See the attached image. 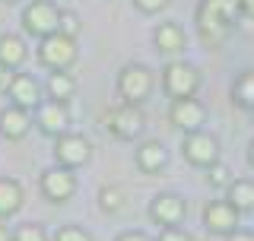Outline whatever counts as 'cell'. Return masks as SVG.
<instances>
[{"mask_svg":"<svg viewBox=\"0 0 254 241\" xmlns=\"http://www.w3.org/2000/svg\"><path fill=\"white\" fill-rule=\"evenodd\" d=\"M76 60H79L76 38L64 35V32L38 38V63H42L45 70H70Z\"/></svg>","mask_w":254,"mask_h":241,"instance_id":"6da1fadb","label":"cell"},{"mask_svg":"<svg viewBox=\"0 0 254 241\" xmlns=\"http://www.w3.org/2000/svg\"><path fill=\"white\" fill-rule=\"evenodd\" d=\"M153 89H156V76L146 63H124L121 67V73H118V95L124 102L143 105L153 95Z\"/></svg>","mask_w":254,"mask_h":241,"instance_id":"7a4b0ae2","label":"cell"},{"mask_svg":"<svg viewBox=\"0 0 254 241\" xmlns=\"http://www.w3.org/2000/svg\"><path fill=\"white\" fill-rule=\"evenodd\" d=\"M200 83H203L200 70L188 60H172L162 70V89L169 99H190V95H197Z\"/></svg>","mask_w":254,"mask_h":241,"instance_id":"3957f363","label":"cell"},{"mask_svg":"<svg viewBox=\"0 0 254 241\" xmlns=\"http://www.w3.org/2000/svg\"><path fill=\"white\" fill-rule=\"evenodd\" d=\"M22 32L32 38H45L61 32V6L51 0H32L22 6Z\"/></svg>","mask_w":254,"mask_h":241,"instance_id":"277c9868","label":"cell"},{"mask_svg":"<svg viewBox=\"0 0 254 241\" xmlns=\"http://www.w3.org/2000/svg\"><path fill=\"white\" fill-rule=\"evenodd\" d=\"M232 26L235 22L229 19L213 0H200V6H197V32H200L203 45L219 48L229 35H232Z\"/></svg>","mask_w":254,"mask_h":241,"instance_id":"5b68a950","label":"cell"},{"mask_svg":"<svg viewBox=\"0 0 254 241\" xmlns=\"http://www.w3.org/2000/svg\"><path fill=\"white\" fill-rule=\"evenodd\" d=\"M105 127L115 140H137L146 130V115L133 102H121L118 108H111L105 115Z\"/></svg>","mask_w":254,"mask_h":241,"instance_id":"8992f818","label":"cell"},{"mask_svg":"<svg viewBox=\"0 0 254 241\" xmlns=\"http://www.w3.org/2000/svg\"><path fill=\"white\" fill-rule=\"evenodd\" d=\"M38 190H42V197L48 200V203L64 206L70 197L76 194V175H73V168H67V165H54V168H48V172H42Z\"/></svg>","mask_w":254,"mask_h":241,"instance_id":"52a82bcc","label":"cell"},{"mask_svg":"<svg viewBox=\"0 0 254 241\" xmlns=\"http://www.w3.org/2000/svg\"><path fill=\"white\" fill-rule=\"evenodd\" d=\"M54 162L58 165H67V168H83L86 162L92 159V143L86 140L83 133H73V130H67V133H61V136H54Z\"/></svg>","mask_w":254,"mask_h":241,"instance_id":"ba28073f","label":"cell"},{"mask_svg":"<svg viewBox=\"0 0 254 241\" xmlns=\"http://www.w3.org/2000/svg\"><path fill=\"white\" fill-rule=\"evenodd\" d=\"M181 152H185V159L190 165L197 168H210L213 162H219V140L213 133L206 130H194V133H185V140H181Z\"/></svg>","mask_w":254,"mask_h":241,"instance_id":"9c48e42d","label":"cell"},{"mask_svg":"<svg viewBox=\"0 0 254 241\" xmlns=\"http://www.w3.org/2000/svg\"><path fill=\"white\" fill-rule=\"evenodd\" d=\"M6 95H10L13 105L26 108V111H35L38 105L45 102V86L38 83L32 73H10V83H6Z\"/></svg>","mask_w":254,"mask_h":241,"instance_id":"30bf717a","label":"cell"},{"mask_svg":"<svg viewBox=\"0 0 254 241\" xmlns=\"http://www.w3.org/2000/svg\"><path fill=\"white\" fill-rule=\"evenodd\" d=\"M169 120L172 127H178L181 133H194V130H203L206 124V105L200 99H172V108H169Z\"/></svg>","mask_w":254,"mask_h":241,"instance_id":"8fae6325","label":"cell"},{"mask_svg":"<svg viewBox=\"0 0 254 241\" xmlns=\"http://www.w3.org/2000/svg\"><path fill=\"white\" fill-rule=\"evenodd\" d=\"M188 216V200L172 194V190H162V194H156L149 200V219L156 222V226H181Z\"/></svg>","mask_w":254,"mask_h":241,"instance_id":"7c38bea8","label":"cell"},{"mask_svg":"<svg viewBox=\"0 0 254 241\" xmlns=\"http://www.w3.org/2000/svg\"><path fill=\"white\" fill-rule=\"evenodd\" d=\"M35 127L42 130L45 136H61L70 130V108L67 102H58V99H45L42 105L35 108Z\"/></svg>","mask_w":254,"mask_h":241,"instance_id":"4fadbf2b","label":"cell"},{"mask_svg":"<svg viewBox=\"0 0 254 241\" xmlns=\"http://www.w3.org/2000/svg\"><path fill=\"white\" fill-rule=\"evenodd\" d=\"M238 213L229 200H210V203L203 206V229L210 232V235H232L238 229Z\"/></svg>","mask_w":254,"mask_h":241,"instance_id":"5bb4252c","label":"cell"},{"mask_svg":"<svg viewBox=\"0 0 254 241\" xmlns=\"http://www.w3.org/2000/svg\"><path fill=\"white\" fill-rule=\"evenodd\" d=\"M29 130H32V115L26 108L13 105V102L6 108H0V136H3V140H10V143L26 140Z\"/></svg>","mask_w":254,"mask_h":241,"instance_id":"9a60e30c","label":"cell"},{"mask_svg":"<svg viewBox=\"0 0 254 241\" xmlns=\"http://www.w3.org/2000/svg\"><path fill=\"white\" fill-rule=\"evenodd\" d=\"M26 58H29L26 38L16 32H3L0 35V73H16L26 63Z\"/></svg>","mask_w":254,"mask_h":241,"instance_id":"2e32d148","label":"cell"},{"mask_svg":"<svg viewBox=\"0 0 254 241\" xmlns=\"http://www.w3.org/2000/svg\"><path fill=\"white\" fill-rule=\"evenodd\" d=\"M153 45L159 48L162 54H178L188 48V32L178 26V22H159L153 29Z\"/></svg>","mask_w":254,"mask_h":241,"instance_id":"e0dca14e","label":"cell"},{"mask_svg":"<svg viewBox=\"0 0 254 241\" xmlns=\"http://www.w3.org/2000/svg\"><path fill=\"white\" fill-rule=\"evenodd\" d=\"M165 165H169V149H165L162 143H159V140L140 143V149H137V168H140L143 175H159Z\"/></svg>","mask_w":254,"mask_h":241,"instance_id":"ac0fdd59","label":"cell"},{"mask_svg":"<svg viewBox=\"0 0 254 241\" xmlns=\"http://www.w3.org/2000/svg\"><path fill=\"white\" fill-rule=\"evenodd\" d=\"M26 203V190L16 178H0V219H10L22 210Z\"/></svg>","mask_w":254,"mask_h":241,"instance_id":"d6986e66","label":"cell"},{"mask_svg":"<svg viewBox=\"0 0 254 241\" xmlns=\"http://www.w3.org/2000/svg\"><path fill=\"white\" fill-rule=\"evenodd\" d=\"M76 95V79L67 70H51L45 79V99H58V102H70Z\"/></svg>","mask_w":254,"mask_h":241,"instance_id":"ffe728a7","label":"cell"},{"mask_svg":"<svg viewBox=\"0 0 254 241\" xmlns=\"http://www.w3.org/2000/svg\"><path fill=\"white\" fill-rule=\"evenodd\" d=\"M226 200L238 213H254V181L251 178H235L226 187Z\"/></svg>","mask_w":254,"mask_h":241,"instance_id":"44dd1931","label":"cell"},{"mask_svg":"<svg viewBox=\"0 0 254 241\" xmlns=\"http://www.w3.org/2000/svg\"><path fill=\"white\" fill-rule=\"evenodd\" d=\"M232 102L245 111H254V67L242 70L232 83Z\"/></svg>","mask_w":254,"mask_h":241,"instance_id":"7402d4cb","label":"cell"},{"mask_svg":"<svg viewBox=\"0 0 254 241\" xmlns=\"http://www.w3.org/2000/svg\"><path fill=\"white\" fill-rule=\"evenodd\" d=\"M13 241H51V235L42 222H22L13 229Z\"/></svg>","mask_w":254,"mask_h":241,"instance_id":"603a6c76","label":"cell"},{"mask_svg":"<svg viewBox=\"0 0 254 241\" xmlns=\"http://www.w3.org/2000/svg\"><path fill=\"white\" fill-rule=\"evenodd\" d=\"M206 181H210V187H229L235 178H232V168L226 162H213L206 168Z\"/></svg>","mask_w":254,"mask_h":241,"instance_id":"cb8c5ba5","label":"cell"},{"mask_svg":"<svg viewBox=\"0 0 254 241\" xmlns=\"http://www.w3.org/2000/svg\"><path fill=\"white\" fill-rule=\"evenodd\" d=\"M124 206V194L118 187H102L99 190V210L102 213H118Z\"/></svg>","mask_w":254,"mask_h":241,"instance_id":"d4e9b609","label":"cell"},{"mask_svg":"<svg viewBox=\"0 0 254 241\" xmlns=\"http://www.w3.org/2000/svg\"><path fill=\"white\" fill-rule=\"evenodd\" d=\"M51 241H92V235L83 226H61L51 235Z\"/></svg>","mask_w":254,"mask_h":241,"instance_id":"484cf974","label":"cell"},{"mask_svg":"<svg viewBox=\"0 0 254 241\" xmlns=\"http://www.w3.org/2000/svg\"><path fill=\"white\" fill-rule=\"evenodd\" d=\"M79 29H83V22H79V16H76L73 10H61V32H64V35L76 38V35H79Z\"/></svg>","mask_w":254,"mask_h":241,"instance_id":"4316f807","label":"cell"},{"mask_svg":"<svg viewBox=\"0 0 254 241\" xmlns=\"http://www.w3.org/2000/svg\"><path fill=\"white\" fill-rule=\"evenodd\" d=\"M156 241H194V235H190V232H185L181 226H165L162 232H159Z\"/></svg>","mask_w":254,"mask_h":241,"instance_id":"83f0119b","label":"cell"},{"mask_svg":"<svg viewBox=\"0 0 254 241\" xmlns=\"http://www.w3.org/2000/svg\"><path fill=\"white\" fill-rule=\"evenodd\" d=\"M169 3H172V0H133V6H137L140 13H146V16H156V13H162Z\"/></svg>","mask_w":254,"mask_h":241,"instance_id":"f1b7e54d","label":"cell"},{"mask_svg":"<svg viewBox=\"0 0 254 241\" xmlns=\"http://www.w3.org/2000/svg\"><path fill=\"white\" fill-rule=\"evenodd\" d=\"M115 241H156V238H149L146 232H121Z\"/></svg>","mask_w":254,"mask_h":241,"instance_id":"f546056e","label":"cell"},{"mask_svg":"<svg viewBox=\"0 0 254 241\" xmlns=\"http://www.w3.org/2000/svg\"><path fill=\"white\" fill-rule=\"evenodd\" d=\"M226 241H254V232H245V229H235L232 235H226Z\"/></svg>","mask_w":254,"mask_h":241,"instance_id":"4dcf8cb0","label":"cell"},{"mask_svg":"<svg viewBox=\"0 0 254 241\" xmlns=\"http://www.w3.org/2000/svg\"><path fill=\"white\" fill-rule=\"evenodd\" d=\"M242 16L254 19V0H242Z\"/></svg>","mask_w":254,"mask_h":241,"instance_id":"1f68e13d","label":"cell"},{"mask_svg":"<svg viewBox=\"0 0 254 241\" xmlns=\"http://www.w3.org/2000/svg\"><path fill=\"white\" fill-rule=\"evenodd\" d=\"M248 165H251V168H254V140H251V143H248Z\"/></svg>","mask_w":254,"mask_h":241,"instance_id":"d6a6232c","label":"cell"},{"mask_svg":"<svg viewBox=\"0 0 254 241\" xmlns=\"http://www.w3.org/2000/svg\"><path fill=\"white\" fill-rule=\"evenodd\" d=\"M0 241H13V235H6V229L0 226Z\"/></svg>","mask_w":254,"mask_h":241,"instance_id":"836d02e7","label":"cell"},{"mask_svg":"<svg viewBox=\"0 0 254 241\" xmlns=\"http://www.w3.org/2000/svg\"><path fill=\"white\" fill-rule=\"evenodd\" d=\"M3 3H19V0H3Z\"/></svg>","mask_w":254,"mask_h":241,"instance_id":"e575fe53","label":"cell"}]
</instances>
